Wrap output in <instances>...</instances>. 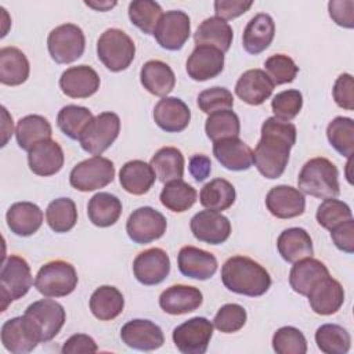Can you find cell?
Segmentation results:
<instances>
[{
  "instance_id": "2e32d148",
  "label": "cell",
  "mask_w": 354,
  "mask_h": 354,
  "mask_svg": "<svg viewBox=\"0 0 354 354\" xmlns=\"http://www.w3.org/2000/svg\"><path fill=\"white\" fill-rule=\"evenodd\" d=\"M192 235L199 241L209 245H221L231 235V223L220 212L201 210L189 223Z\"/></svg>"
},
{
  "instance_id": "db71d44e",
  "label": "cell",
  "mask_w": 354,
  "mask_h": 354,
  "mask_svg": "<svg viewBox=\"0 0 354 354\" xmlns=\"http://www.w3.org/2000/svg\"><path fill=\"white\" fill-rule=\"evenodd\" d=\"M198 106L202 112L210 115L217 111L231 109L234 106V97L225 87H210L199 93Z\"/></svg>"
},
{
  "instance_id": "f35d334b",
  "label": "cell",
  "mask_w": 354,
  "mask_h": 354,
  "mask_svg": "<svg viewBox=\"0 0 354 354\" xmlns=\"http://www.w3.org/2000/svg\"><path fill=\"white\" fill-rule=\"evenodd\" d=\"M53 129L50 122L41 115H26L17 123L15 138L19 148L29 151L37 142L51 138Z\"/></svg>"
},
{
  "instance_id": "6125c7cd",
  "label": "cell",
  "mask_w": 354,
  "mask_h": 354,
  "mask_svg": "<svg viewBox=\"0 0 354 354\" xmlns=\"http://www.w3.org/2000/svg\"><path fill=\"white\" fill-rule=\"evenodd\" d=\"M86 6L94 8V10H98V11H108L109 8L115 7L116 6V1H104V3H91V1H86L84 3Z\"/></svg>"
},
{
  "instance_id": "ab89813d",
  "label": "cell",
  "mask_w": 354,
  "mask_h": 354,
  "mask_svg": "<svg viewBox=\"0 0 354 354\" xmlns=\"http://www.w3.org/2000/svg\"><path fill=\"white\" fill-rule=\"evenodd\" d=\"M236 192L234 185L224 178H214L206 183L199 194L201 205L209 210L223 212L235 202Z\"/></svg>"
},
{
  "instance_id": "7402d4cb",
  "label": "cell",
  "mask_w": 354,
  "mask_h": 354,
  "mask_svg": "<svg viewBox=\"0 0 354 354\" xmlns=\"http://www.w3.org/2000/svg\"><path fill=\"white\" fill-rule=\"evenodd\" d=\"M311 310L318 315H330L340 310L344 303V289L330 275L318 281L307 295Z\"/></svg>"
},
{
  "instance_id": "9a60e30c",
  "label": "cell",
  "mask_w": 354,
  "mask_h": 354,
  "mask_svg": "<svg viewBox=\"0 0 354 354\" xmlns=\"http://www.w3.org/2000/svg\"><path fill=\"white\" fill-rule=\"evenodd\" d=\"M136 279L147 286L158 285L166 279L170 272V259L160 248H151L140 252L133 261Z\"/></svg>"
},
{
  "instance_id": "4fadbf2b",
  "label": "cell",
  "mask_w": 354,
  "mask_h": 354,
  "mask_svg": "<svg viewBox=\"0 0 354 354\" xmlns=\"http://www.w3.org/2000/svg\"><path fill=\"white\" fill-rule=\"evenodd\" d=\"M25 315H28L36 325L40 333L41 343L53 340L59 333L66 319L62 304L51 299H41L33 301L25 310Z\"/></svg>"
},
{
  "instance_id": "83f0119b",
  "label": "cell",
  "mask_w": 354,
  "mask_h": 354,
  "mask_svg": "<svg viewBox=\"0 0 354 354\" xmlns=\"http://www.w3.org/2000/svg\"><path fill=\"white\" fill-rule=\"evenodd\" d=\"M274 35L275 24L271 15L266 12L256 14L243 29L242 46L246 53L257 55L268 48L271 41L274 40Z\"/></svg>"
},
{
  "instance_id": "44dd1931",
  "label": "cell",
  "mask_w": 354,
  "mask_h": 354,
  "mask_svg": "<svg viewBox=\"0 0 354 354\" xmlns=\"http://www.w3.org/2000/svg\"><path fill=\"white\" fill-rule=\"evenodd\" d=\"M180 272L192 279L206 281L217 271V259L213 253L195 246H183L177 256Z\"/></svg>"
},
{
  "instance_id": "bcb514c9",
  "label": "cell",
  "mask_w": 354,
  "mask_h": 354,
  "mask_svg": "<svg viewBox=\"0 0 354 354\" xmlns=\"http://www.w3.org/2000/svg\"><path fill=\"white\" fill-rule=\"evenodd\" d=\"M205 131L213 142L223 138L238 137L241 131V122L238 115L231 109L217 111L207 116Z\"/></svg>"
},
{
  "instance_id": "ba28073f",
  "label": "cell",
  "mask_w": 354,
  "mask_h": 354,
  "mask_svg": "<svg viewBox=\"0 0 354 354\" xmlns=\"http://www.w3.org/2000/svg\"><path fill=\"white\" fill-rule=\"evenodd\" d=\"M47 48L57 64L75 62L84 53V33L82 28L75 24H62L48 33Z\"/></svg>"
},
{
  "instance_id": "e0dca14e",
  "label": "cell",
  "mask_w": 354,
  "mask_h": 354,
  "mask_svg": "<svg viewBox=\"0 0 354 354\" xmlns=\"http://www.w3.org/2000/svg\"><path fill=\"white\" fill-rule=\"evenodd\" d=\"M122 342L134 350L152 351L158 350L165 343L162 329L149 319H131L120 329Z\"/></svg>"
},
{
  "instance_id": "11a10c76",
  "label": "cell",
  "mask_w": 354,
  "mask_h": 354,
  "mask_svg": "<svg viewBox=\"0 0 354 354\" xmlns=\"http://www.w3.org/2000/svg\"><path fill=\"white\" fill-rule=\"evenodd\" d=\"M332 93L337 106L347 111L354 109V82L350 73H342L336 79Z\"/></svg>"
},
{
  "instance_id": "681fc988",
  "label": "cell",
  "mask_w": 354,
  "mask_h": 354,
  "mask_svg": "<svg viewBox=\"0 0 354 354\" xmlns=\"http://www.w3.org/2000/svg\"><path fill=\"white\" fill-rule=\"evenodd\" d=\"M272 348L278 354H306L307 340L295 326H282L272 336Z\"/></svg>"
},
{
  "instance_id": "7bdbcfd3",
  "label": "cell",
  "mask_w": 354,
  "mask_h": 354,
  "mask_svg": "<svg viewBox=\"0 0 354 354\" xmlns=\"http://www.w3.org/2000/svg\"><path fill=\"white\" fill-rule=\"evenodd\" d=\"M93 119L94 116L88 108L80 105H65L58 112L57 124L71 140H79Z\"/></svg>"
},
{
  "instance_id": "d590c367",
  "label": "cell",
  "mask_w": 354,
  "mask_h": 354,
  "mask_svg": "<svg viewBox=\"0 0 354 354\" xmlns=\"http://www.w3.org/2000/svg\"><path fill=\"white\" fill-rule=\"evenodd\" d=\"M90 311L100 321H111L122 314L124 297L122 292L111 285L97 288L90 297Z\"/></svg>"
},
{
  "instance_id": "8d00e7d4",
  "label": "cell",
  "mask_w": 354,
  "mask_h": 354,
  "mask_svg": "<svg viewBox=\"0 0 354 354\" xmlns=\"http://www.w3.org/2000/svg\"><path fill=\"white\" fill-rule=\"evenodd\" d=\"M122 214V202L109 192H98L93 195L87 203L88 220L100 228L113 225Z\"/></svg>"
},
{
  "instance_id": "7a4b0ae2",
  "label": "cell",
  "mask_w": 354,
  "mask_h": 354,
  "mask_svg": "<svg viewBox=\"0 0 354 354\" xmlns=\"http://www.w3.org/2000/svg\"><path fill=\"white\" fill-rule=\"evenodd\" d=\"M221 281L228 290L249 297L261 296L271 286L268 271L246 256L230 257L221 267Z\"/></svg>"
},
{
  "instance_id": "9c48e42d",
  "label": "cell",
  "mask_w": 354,
  "mask_h": 354,
  "mask_svg": "<svg viewBox=\"0 0 354 354\" xmlns=\"http://www.w3.org/2000/svg\"><path fill=\"white\" fill-rule=\"evenodd\" d=\"M119 131V116L115 112H101L94 116L91 123L86 127L79 138V142L86 152L98 156L115 142Z\"/></svg>"
},
{
  "instance_id": "4316f807",
  "label": "cell",
  "mask_w": 354,
  "mask_h": 354,
  "mask_svg": "<svg viewBox=\"0 0 354 354\" xmlns=\"http://www.w3.org/2000/svg\"><path fill=\"white\" fill-rule=\"evenodd\" d=\"M274 83L263 69H249L243 72L236 84L235 94L249 105H261L271 97Z\"/></svg>"
},
{
  "instance_id": "1f68e13d",
  "label": "cell",
  "mask_w": 354,
  "mask_h": 354,
  "mask_svg": "<svg viewBox=\"0 0 354 354\" xmlns=\"http://www.w3.org/2000/svg\"><path fill=\"white\" fill-rule=\"evenodd\" d=\"M155 178L156 174L152 166L140 159L126 162L119 171V183L122 188L131 195L147 194L152 188Z\"/></svg>"
},
{
  "instance_id": "8992f818",
  "label": "cell",
  "mask_w": 354,
  "mask_h": 354,
  "mask_svg": "<svg viewBox=\"0 0 354 354\" xmlns=\"http://www.w3.org/2000/svg\"><path fill=\"white\" fill-rule=\"evenodd\" d=\"M32 283L33 278L26 260L17 254L6 257L0 271V290L3 299L1 311H6L11 301L24 297L32 288Z\"/></svg>"
},
{
  "instance_id": "836d02e7",
  "label": "cell",
  "mask_w": 354,
  "mask_h": 354,
  "mask_svg": "<svg viewBox=\"0 0 354 354\" xmlns=\"http://www.w3.org/2000/svg\"><path fill=\"white\" fill-rule=\"evenodd\" d=\"M234 32L230 24L218 17L206 18L194 33L196 46H212L227 53L232 44Z\"/></svg>"
},
{
  "instance_id": "30bf717a",
  "label": "cell",
  "mask_w": 354,
  "mask_h": 354,
  "mask_svg": "<svg viewBox=\"0 0 354 354\" xmlns=\"http://www.w3.org/2000/svg\"><path fill=\"white\" fill-rule=\"evenodd\" d=\"M166 228V217L151 206H142L133 210L126 221V232L129 238L138 245L151 243L162 238Z\"/></svg>"
},
{
  "instance_id": "f5cc1de1",
  "label": "cell",
  "mask_w": 354,
  "mask_h": 354,
  "mask_svg": "<svg viewBox=\"0 0 354 354\" xmlns=\"http://www.w3.org/2000/svg\"><path fill=\"white\" fill-rule=\"evenodd\" d=\"M246 319V310L241 304L228 303L221 306L216 313L213 326L223 333H234L245 326Z\"/></svg>"
},
{
  "instance_id": "6f0895ef",
  "label": "cell",
  "mask_w": 354,
  "mask_h": 354,
  "mask_svg": "<svg viewBox=\"0 0 354 354\" xmlns=\"http://www.w3.org/2000/svg\"><path fill=\"white\" fill-rule=\"evenodd\" d=\"M330 238L339 250L351 254L354 252V220L350 218L330 230Z\"/></svg>"
},
{
  "instance_id": "680465c9",
  "label": "cell",
  "mask_w": 354,
  "mask_h": 354,
  "mask_svg": "<svg viewBox=\"0 0 354 354\" xmlns=\"http://www.w3.org/2000/svg\"><path fill=\"white\" fill-rule=\"evenodd\" d=\"M253 1H242V0H217L214 1V14L216 17L228 21L234 19L242 14H245Z\"/></svg>"
},
{
  "instance_id": "74e56055",
  "label": "cell",
  "mask_w": 354,
  "mask_h": 354,
  "mask_svg": "<svg viewBox=\"0 0 354 354\" xmlns=\"http://www.w3.org/2000/svg\"><path fill=\"white\" fill-rule=\"evenodd\" d=\"M162 183L181 180L184 176V155L176 147H163L155 152L149 163Z\"/></svg>"
},
{
  "instance_id": "6da1fadb",
  "label": "cell",
  "mask_w": 354,
  "mask_h": 354,
  "mask_svg": "<svg viewBox=\"0 0 354 354\" xmlns=\"http://www.w3.org/2000/svg\"><path fill=\"white\" fill-rule=\"evenodd\" d=\"M296 136V126L290 122H282L274 116L264 120L261 137L253 151V163L263 177L274 180L283 174Z\"/></svg>"
},
{
  "instance_id": "484cf974",
  "label": "cell",
  "mask_w": 354,
  "mask_h": 354,
  "mask_svg": "<svg viewBox=\"0 0 354 354\" xmlns=\"http://www.w3.org/2000/svg\"><path fill=\"white\" fill-rule=\"evenodd\" d=\"M203 303L202 292L189 285H171L159 296L160 308L170 315H181L198 310Z\"/></svg>"
},
{
  "instance_id": "ac0fdd59",
  "label": "cell",
  "mask_w": 354,
  "mask_h": 354,
  "mask_svg": "<svg viewBox=\"0 0 354 354\" xmlns=\"http://www.w3.org/2000/svg\"><path fill=\"white\" fill-rule=\"evenodd\" d=\"M185 69L195 82L210 80L223 72L224 53L212 46H196L187 59Z\"/></svg>"
},
{
  "instance_id": "7c38bea8",
  "label": "cell",
  "mask_w": 354,
  "mask_h": 354,
  "mask_svg": "<svg viewBox=\"0 0 354 354\" xmlns=\"http://www.w3.org/2000/svg\"><path fill=\"white\" fill-rule=\"evenodd\" d=\"M171 336L183 354H203L213 336V324L205 317H194L176 326Z\"/></svg>"
},
{
  "instance_id": "603a6c76",
  "label": "cell",
  "mask_w": 354,
  "mask_h": 354,
  "mask_svg": "<svg viewBox=\"0 0 354 354\" xmlns=\"http://www.w3.org/2000/svg\"><path fill=\"white\" fill-rule=\"evenodd\" d=\"M153 120L166 133H180L188 127L191 111L181 98L163 97L153 108Z\"/></svg>"
},
{
  "instance_id": "94428289",
  "label": "cell",
  "mask_w": 354,
  "mask_h": 354,
  "mask_svg": "<svg viewBox=\"0 0 354 354\" xmlns=\"http://www.w3.org/2000/svg\"><path fill=\"white\" fill-rule=\"evenodd\" d=\"M188 170L195 181L201 183V181L206 180L212 171L210 158L203 153L192 155L188 162Z\"/></svg>"
},
{
  "instance_id": "d6a6232c",
  "label": "cell",
  "mask_w": 354,
  "mask_h": 354,
  "mask_svg": "<svg viewBox=\"0 0 354 354\" xmlns=\"http://www.w3.org/2000/svg\"><path fill=\"white\" fill-rule=\"evenodd\" d=\"M328 275L329 270L321 260L306 257L293 263L289 272V285L296 293L307 296L311 288Z\"/></svg>"
},
{
  "instance_id": "ee69618b",
  "label": "cell",
  "mask_w": 354,
  "mask_h": 354,
  "mask_svg": "<svg viewBox=\"0 0 354 354\" xmlns=\"http://www.w3.org/2000/svg\"><path fill=\"white\" fill-rule=\"evenodd\" d=\"M315 343L325 354H346L351 347V337L342 325L324 324L315 332Z\"/></svg>"
},
{
  "instance_id": "ffe728a7",
  "label": "cell",
  "mask_w": 354,
  "mask_h": 354,
  "mask_svg": "<svg viewBox=\"0 0 354 354\" xmlns=\"http://www.w3.org/2000/svg\"><path fill=\"white\" fill-rule=\"evenodd\" d=\"M100 76L88 65L71 66L59 77L61 91L71 98H88L100 88Z\"/></svg>"
},
{
  "instance_id": "52a82bcc",
  "label": "cell",
  "mask_w": 354,
  "mask_h": 354,
  "mask_svg": "<svg viewBox=\"0 0 354 354\" xmlns=\"http://www.w3.org/2000/svg\"><path fill=\"white\" fill-rule=\"evenodd\" d=\"M115 178L113 162L104 156H93L77 163L69 174L71 185L80 192L106 187Z\"/></svg>"
},
{
  "instance_id": "c3c4849f",
  "label": "cell",
  "mask_w": 354,
  "mask_h": 354,
  "mask_svg": "<svg viewBox=\"0 0 354 354\" xmlns=\"http://www.w3.org/2000/svg\"><path fill=\"white\" fill-rule=\"evenodd\" d=\"M315 218L322 228L330 231L339 224L353 218V213L346 202L336 198H328L318 206Z\"/></svg>"
},
{
  "instance_id": "d6986e66",
  "label": "cell",
  "mask_w": 354,
  "mask_h": 354,
  "mask_svg": "<svg viewBox=\"0 0 354 354\" xmlns=\"http://www.w3.org/2000/svg\"><path fill=\"white\" fill-rule=\"evenodd\" d=\"M266 206L277 218H293L304 213L306 198L297 188L290 185H277L267 192Z\"/></svg>"
},
{
  "instance_id": "d4e9b609",
  "label": "cell",
  "mask_w": 354,
  "mask_h": 354,
  "mask_svg": "<svg viewBox=\"0 0 354 354\" xmlns=\"http://www.w3.org/2000/svg\"><path fill=\"white\" fill-rule=\"evenodd\" d=\"M64 151L61 145L48 138L37 142L28 151L29 169L41 177H48L58 173L64 166Z\"/></svg>"
},
{
  "instance_id": "4dcf8cb0",
  "label": "cell",
  "mask_w": 354,
  "mask_h": 354,
  "mask_svg": "<svg viewBox=\"0 0 354 354\" xmlns=\"http://www.w3.org/2000/svg\"><path fill=\"white\" fill-rule=\"evenodd\" d=\"M277 248L281 257L288 263H296L306 257H313L314 248L310 234L300 227L283 230L278 239Z\"/></svg>"
},
{
  "instance_id": "91938a15",
  "label": "cell",
  "mask_w": 354,
  "mask_h": 354,
  "mask_svg": "<svg viewBox=\"0 0 354 354\" xmlns=\"http://www.w3.org/2000/svg\"><path fill=\"white\" fill-rule=\"evenodd\" d=\"M98 346L94 339L84 333L72 335L65 340L61 353L62 354H80V353H97Z\"/></svg>"
},
{
  "instance_id": "8fae6325",
  "label": "cell",
  "mask_w": 354,
  "mask_h": 354,
  "mask_svg": "<svg viewBox=\"0 0 354 354\" xmlns=\"http://www.w3.org/2000/svg\"><path fill=\"white\" fill-rule=\"evenodd\" d=\"M1 343L12 354H25L33 351L41 343L40 333L28 315L7 319L0 332Z\"/></svg>"
},
{
  "instance_id": "277c9868",
  "label": "cell",
  "mask_w": 354,
  "mask_h": 354,
  "mask_svg": "<svg viewBox=\"0 0 354 354\" xmlns=\"http://www.w3.org/2000/svg\"><path fill=\"white\" fill-rule=\"evenodd\" d=\"M134 55L136 44L122 29L109 28L97 40V57L111 72L127 69Z\"/></svg>"
},
{
  "instance_id": "f907efd6",
  "label": "cell",
  "mask_w": 354,
  "mask_h": 354,
  "mask_svg": "<svg viewBox=\"0 0 354 354\" xmlns=\"http://www.w3.org/2000/svg\"><path fill=\"white\" fill-rule=\"evenodd\" d=\"M303 106V95L299 90L290 88L278 93L271 101V109L274 118L282 122H290L295 119Z\"/></svg>"
},
{
  "instance_id": "f546056e",
  "label": "cell",
  "mask_w": 354,
  "mask_h": 354,
  "mask_svg": "<svg viewBox=\"0 0 354 354\" xmlns=\"http://www.w3.org/2000/svg\"><path fill=\"white\" fill-rule=\"evenodd\" d=\"M140 80L149 94L158 97H166L176 86L173 69L159 59H149L142 65L140 71Z\"/></svg>"
},
{
  "instance_id": "5b68a950",
  "label": "cell",
  "mask_w": 354,
  "mask_h": 354,
  "mask_svg": "<svg viewBox=\"0 0 354 354\" xmlns=\"http://www.w3.org/2000/svg\"><path fill=\"white\" fill-rule=\"evenodd\" d=\"M75 267L64 260H53L40 267L35 278V288L46 297H64L77 286Z\"/></svg>"
},
{
  "instance_id": "7dc6e473",
  "label": "cell",
  "mask_w": 354,
  "mask_h": 354,
  "mask_svg": "<svg viewBox=\"0 0 354 354\" xmlns=\"http://www.w3.org/2000/svg\"><path fill=\"white\" fill-rule=\"evenodd\" d=\"M162 15V7L156 1L134 0L129 4V18L131 24L145 35H153Z\"/></svg>"
},
{
  "instance_id": "60d3db41",
  "label": "cell",
  "mask_w": 354,
  "mask_h": 354,
  "mask_svg": "<svg viewBox=\"0 0 354 354\" xmlns=\"http://www.w3.org/2000/svg\"><path fill=\"white\" fill-rule=\"evenodd\" d=\"M196 198H198L196 189L183 180H174V181L166 183L159 195L160 203L166 209L174 213L187 212L189 207L194 206V203L196 202Z\"/></svg>"
},
{
  "instance_id": "f1b7e54d",
  "label": "cell",
  "mask_w": 354,
  "mask_h": 354,
  "mask_svg": "<svg viewBox=\"0 0 354 354\" xmlns=\"http://www.w3.org/2000/svg\"><path fill=\"white\" fill-rule=\"evenodd\" d=\"M7 225L18 236H30L43 224V212L33 202H15L6 214Z\"/></svg>"
},
{
  "instance_id": "e575fe53",
  "label": "cell",
  "mask_w": 354,
  "mask_h": 354,
  "mask_svg": "<svg viewBox=\"0 0 354 354\" xmlns=\"http://www.w3.org/2000/svg\"><path fill=\"white\" fill-rule=\"evenodd\" d=\"M29 72V61L19 48H0V82L3 84L19 86L28 80Z\"/></svg>"
},
{
  "instance_id": "5bb4252c",
  "label": "cell",
  "mask_w": 354,
  "mask_h": 354,
  "mask_svg": "<svg viewBox=\"0 0 354 354\" xmlns=\"http://www.w3.org/2000/svg\"><path fill=\"white\" fill-rule=\"evenodd\" d=\"M191 35L188 14L180 10L166 11L153 32L158 44L169 51L181 50Z\"/></svg>"
},
{
  "instance_id": "b9f144b4",
  "label": "cell",
  "mask_w": 354,
  "mask_h": 354,
  "mask_svg": "<svg viewBox=\"0 0 354 354\" xmlns=\"http://www.w3.org/2000/svg\"><path fill=\"white\" fill-rule=\"evenodd\" d=\"M46 221L58 234L71 231L77 221V209L71 198H57L47 206Z\"/></svg>"
},
{
  "instance_id": "9f6ffc18",
  "label": "cell",
  "mask_w": 354,
  "mask_h": 354,
  "mask_svg": "<svg viewBox=\"0 0 354 354\" xmlns=\"http://www.w3.org/2000/svg\"><path fill=\"white\" fill-rule=\"evenodd\" d=\"M329 17L336 25L351 29L354 26V1L353 0H332L328 3Z\"/></svg>"
},
{
  "instance_id": "cb8c5ba5",
  "label": "cell",
  "mask_w": 354,
  "mask_h": 354,
  "mask_svg": "<svg viewBox=\"0 0 354 354\" xmlns=\"http://www.w3.org/2000/svg\"><path fill=\"white\" fill-rule=\"evenodd\" d=\"M213 155L223 167L232 171L248 170L253 165V151L239 137L223 138L213 142Z\"/></svg>"
},
{
  "instance_id": "816d5d0a",
  "label": "cell",
  "mask_w": 354,
  "mask_h": 354,
  "mask_svg": "<svg viewBox=\"0 0 354 354\" xmlns=\"http://www.w3.org/2000/svg\"><path fill=\"white\" fill-rule=\"evenodd\" d=\"M264 69L274 86L290 83L299 73V66L285 54H274L268 57L264 62Z\"/></svg>"
},
{
  "instance_id": "f6af8a7d",
  "label": "cell",
  "mask_w": 354,
  "mask_h": 354,
  "mask_svg": "<svg viewBox=\"0 0 354 354\" xmlns=\"http://www.w3.org/2000/svg\"><path fill=\"white\" fill-rule=\"evenodd\" d=\"M329 144L344 158H351L354 151V120L346 116H336L326 127Z\"/></svg>"
},
{
  "instance_id": "3957f363",
  "label": "cell",
  "mask_w": 354,
  "mask_h": 354,
  "mask_svg": "<svg viewBox=\"0 0 354 354\" xmlns=\"http://www.w3.org/2000/svg\"><path fill=\"white\" fill-rule=\"evenodd\" d=\"M299 191L318 199L336 198L340 192L337 167L326 158L307 160L297 177Z\"/></svg>"
}]
</instances>
